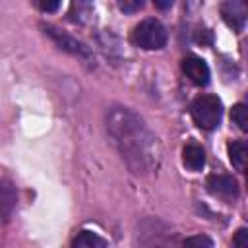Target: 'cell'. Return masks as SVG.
<instances>
[{
  "label": "cell",
  "instance_id": "obj_13",
  "mask_svg": "<svg viewBox=\"0 0 248 248\" xmlns=\"http://www.w3.org/2000/svg\"><path fill=\"white\" fill-rule=\"evenodd\" d=\"M231 120L236 124V128L240 132H246L248 130V108L244 103H236L231 110Z\"/></svg>",
  "mask_w": 248,
  "mask_h": 248
},
{
  "label": "cell",
  "instance_id": "obj_12",
  "mask_svg": "<svg viewBox=\"0 0 248 248\" xmlns=\"http://www.w3.org/2000/svg\"><path fill=\"white\" fill-rule=\"evenodd\" d=\"M229 159L232 163V167L236 170H244V165H246V155H248V149H246V143L244 141H231L229 143Z\"/></svg>",
  "mask_w": 248,
  "mask_h": 248
},
{
  "label": "cell",
  "instance_id": "obj_20",
  "mask_svg": "<svg viewBox=\"0 0 248 248\" xmlns=\"http://www.w3.org/2000/svg\"><path fill=\"white\" fill-rule=\"evenodd\" d=\"M170 6H172V0H167V2H155V8H161V10L170 8Z\"/></svg>",
  "mask_w": 248,
  "mask_h": 248
},
{
  "label": "cell",
  "instance_id": "obj_10",
  "mask_svg": "<svg viewBox=\"0 0 248 248\" xmlns=\"http://www.w3.org/2000/svg\"><path fill=\"white\" fill-rule=\"evenodd\" d=\"M182 163H184L186 169H190L194 172L202 170L203 165H205V153H203V149L198 143H186L182 147Z\"/></svg>",
  "mask_w": 248,
  "mask_h": 248
},
{
  "label": "cell",
  "instance_id": "obj_15",
  "mask_svg": "<svg viewBox=\"0 0 248 248\" xmlns=\"http://www.w3.org/2000/svg\"><path fill=\"white\" fill-rule=\"evenodd\" d=\"M93 6L87 2H74L70 8V16L74 21H85V16H91Z\"/></svg>",
  "mask_w": 248,
  "mask_h": 248
},
{
  "label": "cell",
  "instance_id": "obj_8",
  "mask_svg": "<svg viewBox=\"0 0 248 248\" xmlns=\"http://www.w3.org/2000/svg\"><path fill=\"white\" fill-rule=\"evenodd\" d=\"M182 72L186 74V78L194 83V85H200V87H203V85H207L209 83V66L205 64V60H202L200 56H194V54H190V56H186L184 60H182Z\"/></svg>",
  "mask_w": 248,
  "mask_h": 248
},
{
  "label": "cell",
  "instance_id": "obj_9",
  "mask_svg": "<svg viewBox=\"0 0 248 248\" xmlns=\"http://www.w3.org/2000/svg\"><path fill=\"white\" fill-rule=\"evenodd\" d=\"M17 207V188L6 180L0 178V225L8 223Z\"/></svg>",
  "mask_w": 248,
  "mask_h": 248
},
{
  "label": "cell",
  "instance_id": "obj_1",
  "mask_svg": "<svg viewBox=\"0 0 248 248\" xmlns=\"http://www.w3.org/2000/svg\"><path fill=\"white\" fill-rule=\"evenodd\" d=\"M105 128L110 143L134 174L145 176L159 169L161 143L136 110L124 105H110L105 112Z\"/></svg>",
  "mask_w": 248,
  "mask_h": 248
},
{
  "label": "cell",
  "instance_id": "obj_16",
  "mask_svg": "<svg viewBox=\"0 0 248 248\" xmlns=\"http://www.w3.org/2000/svg\"><path fill=\"white\" fill-rule=\"evenodd\" d=\"M118 8L122 10V12H126V14H134V12H138V10H141L143 8V2L141 0H120L118 2Z\"/></svg>",
  "mask_w": 248,
  "mask_h": 248
},
{
  "label": "cell",
  "instance_id": "obj_2",
  "mask_svg": "<svg viewBox=\"0 0 248 248\" xmlns=\"http://www.w3.org/2000/svg\"><path fill=\"white\" fill-rule=\"evenodd\" d=\"M134 248H176V234L159 219H143L134 234Z\"/></svg>",
  "mask_w": 248,
  "mask_h": 248
},
{
  "label": "cell",
  "instance_id": "obj_6",
  "mask_svg": "<svg viewBox=\"0 0 248 248\" xmlns=\"http://www.w3.org/2000/svg\"><path fill=\"white\" fill-rule=\"evenodd\" d=\"M205 188L211 196L229 203L238 198V182L231 174H209L205 180Z\"/></svg>",
  "mask_w": 248,
  "mask_h": 248
},
{
  "label": "cell",
  "instance_id": "obj_4",
  "mask_svg": "<svg viewBox=\"0 0 248 248\" xmlns=\"http://www.w3.org/2000/svg\"><path fill=\"white\" fill-rule=\"evenodd\" d=\"M132 41L145 50H161L167 45V29L155 17L141 19L132 33Z\"/></svg>",
  "mask_w": 248,
  "mask_h": 248
},
{
  "label": "cell",
  "instance_id": "obj_17",
  "mask_svg": "<svg viewBox=\"0 0 248 248\" xmlns=\"http://www.w3.org/2000/svg\"><path fill=\"white\" fill-rule=\"evenodd\" d=\"M232 246L234 248H248V231L246 229H238L234 238H232Z\"/></svg>",
  "mask_w": 248,
  "mask_h": 248
},
{
  "label": "cell",
  "instance_id": "obj_7",
  "mask_svg": "<svg viewBox=\"0 0 248 248\" xmlns=\"http://www.w3.org/2000/svg\"><path fill=\"white\" fill-rule=\"evenodd\" d=\"M221 17L223 21L234 31V33H242L246 27V16H248V6L244 2L238 0H227L219 6Z\"/></svg>",
  "mask_w": 248,
  "mask_h": 248
},
{
  "label": "cell",
  "instance_id": "obj_14",
  "mask_svg": "<svg viewBox=\"0 0 248 248\" xmlns=\"http://www.w3.org/2000/svg\"><path fill=\"white\" fill-rule=\"evenodd\" d=\"M182 248H215V244L207 234H194L182 240Z\"/></svg>",
  "mask_w": 248,
  "mask_h": 248
},
{
  "label": "cell",
  "instance_id": "obj_11",
  "mask_svg": "<svg viewBox=\"0 0 248 248\" xmlns=\"http://www.w3.org/2000/svg\"><path fill=\"white\" fill-rule=\"evenodd\" d=\"M72 248H107V240L93 231H79L72 240Z\"/></svg>",
  "mask_w": 248,
  "mask_h": 248
},
{
  "label": "cell",
  "instance_id": "obj_18",
  "mask_svg": "<svg viewBox=\"0 0 248 248\" xmlns=\"http://www.w3.org/2000/svg\"><path fill=\"white\" fill-rule=\"evenodd\" d=\"M211 41H213V35H211L209 29H200L196 33V43H200V45H211Z\"/></svg>",
  "mask_w": 248,
  "mask_h": 248
},
{
  "label": "cell",
  "instance_id": "obj_5",
  "mask_svg": "<svg viewBox=\"0 0 248 248\" xmlns=\"http://www.w3.org/2000/svg\"><path fill=\"white\" fill-rule=\"evenodd\" d=\"M41 29H43V33H45L46 37H50V39L56 43V46H58V48H62V50H66V52H70L72 56L81 58V60H83L85 64H89V66H95V56H93L91 48H89L85 43L78 41L76 37L68 35L66 31H62V29H58V27L50 25V23H41Z\"/></svg>",
  "mask_w": 248,
  "mask_h": 248
},
{
  "label": "cell",
  "instance_id": "obj_3",
  "mask_svg": "<svg viewBox=\"0 0 248 248\" xmlns=\"http://www.w3.org/2000/svg\"><path fill=\"white\" fill-rule=\"evenodd\" d=\"M192 120L202 130H215L223 116V103L217 95H200L190 105Z\"/></svg>",
  "mask_w": 248,
  "mask_h": 248
},
{
  "label": "cell",
  "instance_id": "obj_19",
  "mask_svg": "<svg viewBox=\"0 0 248 248\" xmlns=\"http://www.w3.org/2000/svg\"><path fill=\"white\" fill-rule=\"evenodd\" d=\"M37 6H39L41 12H56L60 8V2H41Z\"/></svg>",
  "mask_w": 248,
  "mask_h": 248
}]
</instances>
